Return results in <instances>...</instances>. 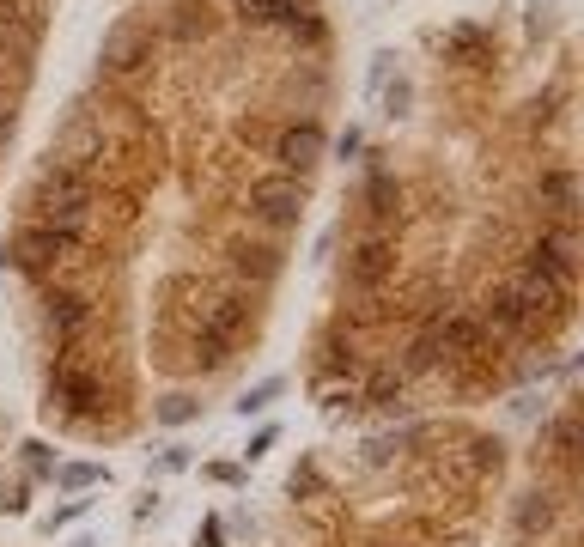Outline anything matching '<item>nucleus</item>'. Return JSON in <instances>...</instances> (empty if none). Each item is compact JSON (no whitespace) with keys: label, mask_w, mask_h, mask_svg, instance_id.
<instances>
[{"label":"nucleus","mask_w":584,"mask_h":547,"mask_svg":"<svg viewBox=\"0 0 584 547\" xmlns=\"http://www.w3.org/2000/svg\"><path fill=\"white\" fill-rule=\"evenodd\" d=\"M49 396H55L67 414H98V408H104V377H92L86 365L61 359V365H55V377H49Z\"/></svg>","instance_id":"nucleus-4"},{"label":"nucleus","mask_w":584,"mask_h":547,"mask_svg":"<svg viewBox=\"0 0 584 547\" xmlns=\"http://www.w3.org/2000/svg\"><path fill=\"white\" fill-rule=\"evenodd\" d=\"M232 268H238V274L268 280V274L280 268V256H274V250H262V244H256V250H250V244H232Z\"/></svg>","instance_id":"nucleus-15"},{"label":"nucleus","mask_w":584,"mask_h":547,"mask_svg":"<svg viewBox=\"0 0 584 547\" xmlns=\"http://www.w3.org/2000/svg\"><path fill=\"white\" fill-rule=\"evenodd\" d=\"M159 420H165V426L195 420V396H165V402H159Z\"/></svg>","instance_id":"nucleus-19"},{"label":"nucleus","mask_w":584,"mask_h":547,"mask_svg":"<svg viewBox=\"0 0 584 547\" xmlns=\"http://www.w3.org/2000/svg\"><path fill=\"white\" fill-rule=\"evenodd\" d=\"M250 213L262 225H299L305 213V183L299 177H256L250 183Z\"/></svg>","instance_id":"nucleus-2"},{"label":"nucleus","mask_w":584,"mask_h":547,"mask_svg":"<svg viewBox=\"0 0 584 547\" xmlns=\"http://www.w3.org/2000/svg\"><path fill=\"white\" fill-rule=\"evenodd\" d=\"M153 49H159V37H153V31H140V25H116V31H110V43H104V67H110V73H134V67L153 61Z\"/></svg>","instance_id":"nucleus-10"},{"label":"nucleus","mask_w":584,"mask_h":547,"mask_svg":"<svg viewBox=\"0 0 584 547\" xmlns=\"http://www.w3.org/2000/svg\"><path fill=\"white\" fill-rule=\"evenodd\" d=\"M7 134H13V104L0 98V146H7Z\"/></svg>","instance_id":"nucleus-20"},{"label":"nucleus","mask_w":584,"mask_h":547,"mask_svg":"<svg viewBox=\"0 0 584 547\" xmlns=\"http://www.w3.org/2000/svg\"><path fill=\"white\" fill-rule=\"evenodd\" d=\"M542 201L554 207V219L566 225L572 219V207H578V183H572V171H548L542 177Z\"/></svg>","instance_id":"nucleus-13"},{"label":"nucleus","mask_w":584,"mask_h":547,"mask_svg":"<svg viewBox=\"0 0 584 547\" xmlns=\"http://www.w3.org/2000/svg\"><path fill=\"white\" fill-rule=\"evenodd\" d=\"M530 274H542V280H554V286H566V280L578 274V238H572V225L542 231L536 250H530Z\"/></svg>","instance_id":"nucleus-5"},{"label":"nucleus","mask_w":584,"mask_h":547,"mask_svg":"<svg viewBox=\"0 0 584 547\" xmlns=\"http://www.w3.org/2000/svg\"><path fill=\"white\" fill-rule=\"evenodd\" d=\"M445 49H451V55H469V61H481V55H487V31H475V25H457V31L445 37Z\"/></svg>","instance_id":"nucleus-16"},{"label":"nucleus","mask_w":584,"mask_h":547,"mask_svg":"<svg viewBox=\"0 0 584 547\" xmlns=\"http://www.w3.org/2000/svg\"><path fill=\"white\" fill-rule=\"evenodd\" d=\"M244 25H292L299 19V0H238Z\"/></svg>","instance_id":"nucleus-12"},{"label":"nucleus","mask_w":584,"mask_h":547,"mask_svg":"<svg viewBox=\"0 0 584 547\" xmlns=\"http://www.w3.org/2000/svg\"><path fill=\"white\" fill-rule=\"evenodd\" d=\"M98 475H104L98 462H73V468H55V481H61V487H92Z\"/></svg>","instance_id":"nucleus-18"},{"label":"nucleus","mask_w":584,"mask_h":547,"mask_svg":"<svg viewBox=\"0 0 584 547\" xmlns=\"http://www.w3.org/2000/svg\"><path fill=\"white\" fill-rule=\"evenodd\" d=\"M43 37V19L25 7V0H0V55L7 61H31Z\"/></svg>","instance_id":"nucleus-7"},{"label":"nucleus","mask_w":584,"mask_h":547,"mask_svg":"<svg viewBox=\"0 0 584 547\" xmlns=\"http://www.w3.org/2000/svg\"><path fill=\"white\" fill-rule=\"evenodd\" d=\"M37 213L49 231H67V238H80L86 219H92V183L80 165H55L43 183H37Z\"/></svg>","instance_id":"nucleus-1"},{"label":"nucleus","mask_w":584,"mask_h":547,"mask_svg":"<svg viewBox=\"0 0 584 547\" xmlns=\"http://www.w3.org/2000/svg\"><path fill=\"white\" fill-rule=\"evenodd\" d=\"M73 256H80V238H67V231H49V225H31L25 238L13 244V262H19L25 274H49V268L73 262Z\"/></svg>","instance_id":"nucleus-3"},{"label":"nucleus","mask_w":584,"mask_h":547,"mask_svg":"<svg viewBox=\"0 0 584 547\" xmlns=\"http://www.w3.org/2000/svg\"><path fill=\"white\" fill-rule=\"evenodd\" d=\"M86 323H92V304H86L80 292H49V329H55L61 341H80Z\"/></svg>","instance_id":"nucleus-11"},{"label":"nucleus","mask_w":584,"mask_h":547,"mask_svg":"<svg viewBox=\"0 0 584 547\" xmlns=\"http://www.w3.org/2000/svg\"><path fill=\"white\" fill-rule=\"evenodd\" d=\"M201 547H219V517H207V523H201Z\"/></svg>","instance_id":"nucleus-21"},{"label":"nucleus","mask_w":584,"mask_h":547,"mask_svg":"<svg viewBox=\"0 0 584 547\" xmlns=\"http://www.w3.org/2000/svg\"><path fill=\"white\" fill-rule=\"evenodd\" d=\"M317 159H323V128L317 122H299V128H280L274 134V165H280V177H305Z\"/></svg>","instance_id":"nucleus-6"},{"label":"nucleus","mask_w":584,"mask_h":547,"mask_svg":"<svg viewBox=\"0 0 584 547\" xmlns=\"http://www.w3.org/2000/svg\"><path fill=\"white\" fill-rule=\"evenodd\" d=\"M365 207H372V219L402 213V189H396V177H372V183H365Z\"/></svg>","instance_id":"nucleus-14"},{"label":"nucleus","mask_w":584,"mask_h":547,"mask_svg":"<svg viewBox=\"0 0 584 547\" xmlns=\"http://www.w3.org/2000/svg\"><path fill=\"white\" fill-rule=\"evenodd\" d=\"M390 274H396V244H390V238H365V244L347 256V280H353V292H378Z\"/></svg>","instance_id":"nucleus-9"},{"label":"nucleus","mask_w":584,"mask_h":547,"mask_svg":"<svg viewBox=\"0 0 584 547\" xmlns=\"http://www.w3.org/2000/svg\"><path fill=\"white\" fill-rule=\"evenodd\" d=\"M505 298H511V310L524 317V329H536L542 317H554V310H560V286H554V280H542V274H530V268L505 286Z\"/></svg>","instance_id":"nucleus-8"},{"label":"nucleus","mask_w":584,"mask_h":547,"mask_svg":"<svg viewBox=\"0 0 584 547\" xmlns=\"http://www.w3.org/2000/svg\"><path fill=\"white\" fill-rule=\"evenodd\" d=\"M274 396H280V383L268 377V383H256V389H244V396H238V414H262Z\"/></svg>","instance_id":"nucleus-17"}]
</instances>
